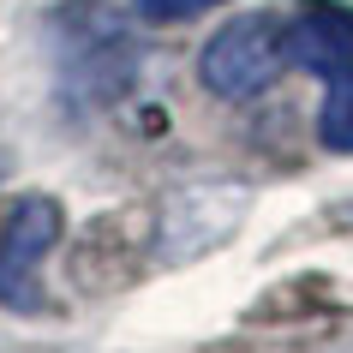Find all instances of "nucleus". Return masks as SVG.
<instances>
[{
  "instance_id": "1",
  "label": "nucleus",
  "mask_w": 353,
  "mask_h": 353,
  "mask_svg": "<svg viewBox=\"0 0 353 353\" xmlns=\"http://www.w3.org/2000/svg\"><path fill=\"white\" fill-rule=\"evenodd\" d=\"M288 66L323 78L317 144L335 156H353V6L305 0L288 19Z\"/></svg>"
},
{
  "instance_id": "4",
  "label": "nucleus",
  "mask_w": 353,
  "mask_h": 353,
  "mask_svg": "<svg viewBox=\"0 0 353 353\" xmlns=\"http://www.w3.org/2000/svg\"><path fill=\"white\" fill-rule=\"evenodd\" d=\"M60 204L48 192H30L6 210L0 222V305L6 312H37L42 305V263L60 245Z\"/></svg>"
},
{
  "instance_id": "5",
  "label": "nucleus",
  "mask_w": 353,
  "mask_h": 353,
  "mask_svg": "<svg viewBox=\"0 0 353 353\" xmlns=\"http://www.w3.org/2000/svg\"><path fill=\"white\" fill-rule=\"evenodd\" d=\"M132 6H138L144 24H186L198 12H210V6H228V0H132Z\"/></svg>"
},
{
  "instance_id": "3",
  "label": "nucleus",
  "mask_w": 353,
  "mask_h": 353,
  "mask_svg": "<svg viewBox=\"0 0 353 353\" xmlns=\"http://www.w3.org/2000/svg\"><path fill=\"white\" fill-rule=\"evenodd\" d=\"M252 192L240 180H186L162 198V222H156V258L162 263H192L234 240L245 222Z\"/></svg>"
},
{
  "instance_id": "6",
  "label": "nucleus",
  "mask_w": 353,
  "mask_h": 353,
  "mask_svg": "<svg viewBox=\"0 0 353 353\" xmlns=\"http://www.w3.org/2000/svg\"><path fill=\"white\" fill-rule=\"evenodd\" d=\"M335 222H347V228H353V204H347V210H335Z\"/></svg>"
},
{
  "instance_id": "2",
  "label": "nucleus",
  "mask_w": 353,
  "mask_h": 353,
  "mask_svg": "<svg viewBox=\"0 0 353 353\" xmlns=\"http://www.w3.org/2000/svg\"><path fill=\"white\" fill-rule=\"evenodd\" d=\"M288 66V19L276 12H234L198 48V84L222 102H252Z\"/></svg>"
}]
</instances>
